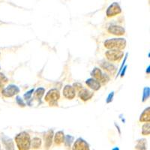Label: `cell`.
I'll return each instance as SVG.
<instances>
[{
	"label": "cell",
	"mask_w": 150,
	"mask_h": 150,
	"mask_svg": "<svg viewBox=\"0 0 150 150\" xmlns=\"http://www.w3.org/2000/svg\"><path fill=\"white\" fill-rule=\"evenodd\" d=\"M15 143L19 150H29L31 147L30 136L26 131L21 132L15 137Z\"/></svg>",
	"instance_id": "6da1fadb"
},
{
	"label": "cell",
	"mask_w": 150,
	"mask_h": 150,
	"mask_svg": "<svg viewBox=\"0 0 150 150\" xmlns=\"http://www.w3.org/2000/svg\"><path fill=\"white\" fill-rule=\"evenodd\" d=\"M126 46V41L124 38H111L105 41L104 47L108 49L123 50Z\"/></svg>",
	"instance_id": "7a4b0ae2"
},
{
	"label": "cell",
	"mask_w": 150,
	"mask_h": 150,
	"mask_svg": "<svg viewBox=\"0 0 150 150\" xmlns=\"http://www.w3.org/2000/svg\"><path fill=\"white\" fill-rule=\"evenodd\" d=\"M60 98V94L57 89H53L51 90H50L49 92L47 93L46 96H45V101L48 103L50 106H56L58 105L57 104V101Z\"/></svg>",
	"instance_id": "3957f363"
},
{
	"label": "cell",
	"mask_w": 150,
	"mask_h": 150,
	"mask_svg": "<svg viewBox=\"0 0 150 150\" xmlns=\"http://www.w3.org/2000/svg\"><path fill=\"white\" fill-rule=\"evenodd\" d=\"M105 56L110 62H120L124 56L121 50H110L105 53Z\"/></svg>",
	"instance_id": "277c9868"
},
{
	"label": "cell",
	"mask_w": 150,
	"mask_h": 150,
	"mask_svg": "<svg viewBox=\"0 0 150 150\" xmlns=\"http://www.w3.org/2000/svg\"><path fill=\"white\" fill-rule=\"evenodd\" d=\"M91 74L93 77V78H95L96 80H97L98 81H99V82L103 84L107 83L110 80L108 75L105 74H103L101 69L98 68H94Z\"/></svg>",
	"instance_id": "5b68a950"
},
{
	"label": "cell",
	"mask_w": 150,
	"mask_h": 150,
	"mask_svg": "<svg viewBox=\"0 0 150 150\" xmlns=\"http://www.w3.org/2000/svg\"><path fill=\"white\" fill-rule=\"evenodd\" d=\"M20 91L21 90H20L18 86L14 85V84H11V85L8 86L7 87L3 88L1 93H2V95L4 97L11 98L17 94H18L20 92Z\"/></svg>",
	"instance_id": "8992f818"
},
{
	"label": "cell",
	"mask_w": 150,
	"mask_h": 150,
	"mask_svg": "<svg viewBox=\"0 0 150 150\" xmlns=\"http://www.w3.org/2000/svg\"><path fill=\"white\" fill-rule=\"evenodd\" d=\"M122 13V9L118 2H113L107 9L106 15L108 17H112Z\"/></svg>",
	"instance_id": "52a82bcc"
},
{
	"label": "cell",
	"mask_w": 150,
	"mask_h": 150,
	"mask_svg": "<svg viewBox=\"0 0 150 150\" xmlns=\"http://www.w3.org/2000/svg\"><path fill=\"white\" fill-rule=\"evenodd\" d=\"M72 150H90V149L86 140L82 138H78L74 143Z\"/></svg>",
	"instance_id": "ba28073f"
},
{
	"label": "cell",
	"mask_w": 150,
	"mask_h": 150,
	"mask_svg": "<svg viewBox=\"0 0 150 150\" xmlns=\"http://www.w3.org/2000/svg\"><path fill=\"white\" fill-rule=\"evenodd\" d=\"M1 139H2V144H3L5 150H15L14 149V142L11 138L2 134L1 135Z\"/></svg>",
	"instance_id": "9c48e42d"
},
{
	"label": "cell",
	"mask_w": 150,
	"mask_h": 150,
	"mask_svg": "<svg viewBox=\"0 0 150 150\" xmlns=\"http://www.w3.org/2000/svg\"><path fill=\"white\" fill-rule=\"evenodd\" d=\"M63 96L67 99H70V100L73 99L75 97V96H76L74 88L71 86H65L63 89Z\"/></svg>",
	"instance_id": "30bf717a"
},
{
	"label": "cell",
	"mask_w": 150,
	"mask_h": 150,
	"mask_svg": "<svg viewBox=\"0 0 150 150\" xmlns=\"http://www.w3.org/2000/svg\"><path fill=\"white\" fill-rule=\"evenodd\" d=\"M108 32L110 34L115 35L117 36H122L125 34V30L123 27L120 26H116V25H113V26H110L108 28Z\"/></svg>",
	"instance_id": "8fae6325"
},
{
	"label": "cell",
	"mask_w": 150,
	"mask_h": 150,
	"mask_svg": "<svg viewBox=\"0 0 150 150\" xmlns=\"http://www.w3.org/2000/svg\"><path fill=\"white\" fill-rule=\"evenodd\" d=\"M79 97L83 101H87L90 100L93 97V92H90L86 89H81L79 92Z\"/></svg>",
	"instance_id": "7c38bea8"
},
{
	"label": "cell",
	"mask_w": 150,
	"mask_h": 150,
	"mask_svg": "<svg viewBox=\"0 0 150 150\" xmlns=\"http://www.w3.org/2000/svg\"><path fill=\"white\" fill-rule=\"evenodd\" d=\"M53 135V131L51 129L47 131L45 134V147L46 149H49L50 147L51 146Z\"/></svg>",
	"instance_id": "4fadbf2b"
},
{
	"label": "cell",
	"mask_w": 150,
	"mask_h": 150,
	"mask_svg": "<svg viewBox=\"0 0 150 150\" xmlns=\"http://www.w3.org/2000/svg\"><path fill=\"white\" fill-rule=\"evenodd\" d=\"M86 83L90 89H93L95 91H98L101 88V83L96 80L95 78H89L86 80Z\"/></svg>",
	"instance_id": "5bb4252c"
},
{
	"label": "cell",
	"mask_w": 150,
	"mask_h": 150,
	"mask_svg": "<svg viewBox=\"0 0 150 150\" xmlns=\"http://www.w3.org/2000/svg\"><path fill=\"white\" fill-rule=\"evenodd\" d=\"M101 67L104 71H106L108 73L110 74H114L116 71V66L114 65L111 64L109 62L104 61L102 63H101Z\"/></svg>",
	"instance_id": "9a60e30c"
},
{
	"label": "cell",
	"mask_w": 150,
	"mask_h": 150,
	"mask_svg": "<svg viewBox=\"0 0 150 150\" xmlns=\"http://www.w3.org/2000/svg\"><path fill=\"white\" fill-rule=\"evenodd\" d=\"M64 140H65V135L63 131H59L56 132V134L54 135V142L56 145L60 146L64 143Z\"/></svg>",
	"instance_id": "2e32d148"
},
{
	"label": "cell",
	"mask_w": 150,
	"mask_h": 150,
	"mask_svg": "<svg viewBox=\"0 0 150 150\" xmlns=\"http://www.w3.org/2000/svg\"><path fill=\"white\" fill-rule=\"evenodd\" d=\"M150 120V108L149 107L144 110L142 114L140 115V122H149Z\"/></svg>",
	"instance_id": "e0dca14e"
},
{
	"label": "cell",
	"mask_w": 150,
	"mask_h": 150,
	"mask_svg": "<svg viewBox=\"0 0 150 150\" xmlns=\"http://www.w3.org/2000/svg\"><path fill=\"white\" fill-rule=\"evenodd\" d=\"M136 150H147L146 149V140L145 139L137 140V144L135 146Z\"/></svg>",
	"instance_id": "ac0fdd59"
},
{
	"label": "cell",
	"mask_w": 150,
	"mask_h": 150,
	"mask_svg": "<svg viewBox=\"0 0 150 150\" xmlns=\"http://www.w3.org/2000/svg\"><path fill=\"white\" fill-rule=\"evenodd\" d=\"M41 146V139L39 137H34L33 140L31 141V147L33 149H38Z\"/></svg>",
	"instance_id": "d6986e66"
},
{
	"label": "cell",
	"mask_w": 150,
	"mask_h": 150,
	"mask_svg": "<svg viewBox=\"0 0 150 150\" xmlns=\"http://www.w3.org/2000/svg\"><path fill=\"white\" fill-rule=\"evenodd\" d=\"M8 81V79L5 77V74H3L2 73H0V93L3 89L4 86L7 83Z\"/></svg>",
	"instance_id": "ffe728a7"
},
{
	"label": "cell",
	"mask_w": 150,
	"mask_h": 150,
	"mask_svg": "<svg viewBox=\"0 0 150 150\" xmlns=\"http://www.w3.org/2000/svg\"><path fill=\"white\" fill-rule=\"evenodd\" d=\"M45 89L44 88H38V89H36V91L35 92L34 97L35 98L38 100H40V99L42 98V96L45 95Z\"/></svg>",
	"instance_id": "44dd1931"
},
{
	"label": "cell",
	"mask_w": 150,
	"mask_h": 150,
	"mask_svg": "<svg viewBox=\"0 0 150 150\" xmlns=\"http://www.w3.org/2000/svg\"><path fill=\"white\" fill-rule=\"evenodd\" d=\"M150 125L149 122H146L142 127V134L145 136H149L150 134Z\"/></svg>",
	"instance_id": "7402d4cb"
},
{
	"label": "cell",
	"mask_w": 150,
	"mask_h": 150,
	"mask_svg": "<svg viewBox=\"0 0 150 150\" xmlns=\"http://www.w3.org/2000/svg\"><path fill=\"white\" fill-rule=\"evenodd\" d=\"M150 89L149 87H146L144 90H143V101H146L147 99L149 97Z\"/></svg>",
	"instance_id": "603a6c76"
},
{
	"label": "cell",
	"mask_w": 150,
	"mask_h": 150,
	"mask_svg": "<svg viewBox=\"0 0 150 150\" xmlns=\"http://www.w3.org/2000/svg\"><path fill=\"white\" fill-rule=\"evenodd\" d=\"M73 140H74L73 137L71 136V135H67L65 140H64V142L65 143L66 146H71V143L73 142Z\"/></svg>",
	"instance_id": "cb8c5ba5"
},
{
	"label": "cell",
	"mask_w": 150,
	"mask_h": 150,
	"mask_svg": "<svg viewBox=\"0 0 150 150\" xmlns=\"http://www.w3.org/2000/svg\"><path fill=\"white\" fill-rule=\"evenodd\" d=\"M16 101H17V103L18 104L19 106H21V107H25L26 106V104L23 102V101L22 98L20 96H17L16 98Z\"/></svg>",
	"instance_id": "d4e9b609"
},
{
	"label": "cell",
	"mask_w": 150,
	"mask_h": 150,
	"mask_svg": "<svg viewBox=\"0 0 150 150\" xmlns=\"http://www.w3.org/2000/svg\"><path fill=\"white\" fill-rule=\"evenodd\" d=\"M33 92H34V89H31V90H29V92H26V93L25 94V95H24V96H23L24 98L26 99V100H29V99L31 98V96H32V95H33Z\"/></svg>",
	"instance_id": "484cf974"
},
{
	"label": "cell",
	"mask_w": 150,
	"mask_h": 150,
	"mask_svg": "<svg viewBox=\"0 0 150 150\" xmlns=\"http://www.w3.org/2000/svg\"><path fill=\"white\" fill-rule=\"evenodd\" d=\"M113 96H114V92H110L109 96H108V98H107V103H110L112 101V98H113Z\"/></svg>",
	"instance_id": "4316f807"
},
{
	"label": "cell",
	"mask_w": 150,
	"mask_h": 150,
	"mask_svg": "<svg viewBox=\"0 0 150 150\" xmlns=\"http://www.w3.org/2000/svg\"><path fill=\"white\" fill-rule=\"evenodd\" d=\"M74 89H78L79 90H80V89H83L82 85H81V84H80V83H76L74 84Z\"/></svg>",
	"instance_id": "83f0119b"
},
{
	"label": "cell",
	"mask_w": 150,
	"mask_h": 150,
	"mask_svg": "<svg viewBox=\"0 0 150 150\" xmlns=\"http://www.w3.org/2000/svg\"><path fill=\"white\" fill-rule=\"evenodd\" d=\"M126 68H127V66H125V68H123V69H124V70H123V71L122 72V74H121V76H122V77H123V76H124V74H125V71H126Z\"/></svg>",
	"instance_id": "f1b7e54d"
},
{
	"label": "cell",
	"mask_w": 150,
	"mask_h": 150,
	"mask_svg": "<svg viewBox=\"0 0 150 150\" xmlns=\"http://www.w3.org/2000/svg\"><path fill=\"white\" fill-rule=\"evenodd\" d=\"M112 150H120V149L118 148V147H115V148H113V149H112Z\"/></svg>",
	"instance_id": "f546056e"
},
{
	"label": "cell",
	"mask_w": 150,
	"mask_h": 150,
	"mask_svg": "<svg viewBox=\"0 0 150 150\" xmlns=\"http://www.w3.org/2000/svg\"><path fill=\"white\" fill-rule=\"evenodd\" d=\"M0 149H1V144H0Z\"/></svg>",
	"instance_id": "4dcf8cb0"
},
{
	"label": "cell",
	"mask_w": 150,
	"mask_h": 150,
	"mask_svg": "<svg viewBox=\"0 0 150 150\" xmlns=\"http://www.w3.org/2000/svg\"><path fill=\"white\" fill-rule=\"evenodd\" d=\"M0 150H2V149H0Z\"/></svg>",
	"instance_id": "1f68e13d"
},
{
	"label": "cell",
	"mask_w": 150,
	"mask_h": 150,
	"mask_svg": "<svg viewBox=\"0 0 150 150\" xmlns=\"http://www.w3.org/2000/svg\"><path fill=\"white\" fill-rule=\"evenodd\" d=\"M0 69H1V66H0Z\"/></svg>",
	"instance_id": "d6a6232c"
},
{
	"label": "cell",
	"mask_w": 150,
	"mask_h": 150,
	"mask_svg": "<svg viewBox=\"0 0 150 150\" xmlns=\"http://www.w3.org/2000/svg\"><path fill=\"white\" fill-rule=\"evenodd\" d=\"M0 54H1V53H0Z\"/></svg>",
	"instance_id": "836d02e7"
}]
</instances>
